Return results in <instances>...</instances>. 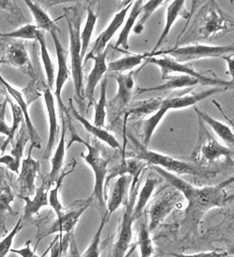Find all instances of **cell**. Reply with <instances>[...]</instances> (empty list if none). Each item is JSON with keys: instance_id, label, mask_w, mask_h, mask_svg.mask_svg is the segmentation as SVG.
<instances>
[{"instance_id": "cell-41", "label": "cell", "mask_w": 234, "mask_h": 257, "mask_svg": "<svg viewBox=\"0 0 234 257\" xmlns=\"http://www.w3.org/2000/svg\"><path fill=\"white\" fill-rule=\"evenodd\" d=\"M8 102H9L10 105H11L12 113H13V125L11 126V128H12L11 136H10V137H8V138H5L4 144H3L2 148L0 149L1 154H4V153H5V151L7 150L8 146H9L10 144L13 143V141L15 140V133L18 131V128H19V126L21 125L22 121H23V119H24L23 112H22L21 109L15 104V101H13V100H10V98H8Z\"/></svg>"}, {"instance_id": "cell-16", "label": "cell", "mask_w": 234, "mask_h": 257, "mask_svg": "<svg viewBox=\"0 0 234 257\" xmlns=\"http://www.w3.org/2000/svg\"><path fill=\"white\" fill-rule=\"evenodd\" d=\"M0 83L3 86L6 87L7 92L13 100H15V104L20 108L23 112V116H24V123L27 127L28 133H29V138H30V147H32L33 149H41L42 148V139L39 136L37 130H36L33 122L31 120L30 114L29 112V102L27 101V99L24 96V93L21 90H18L17 88H15L12 86L7 80L3 78V76L0 74Z\"/></svg>"}, {"instance_id": "cell-18", "label": "cell", "mask_w": 234, "mask_h": 257, "mask_svg": "<svg viewBox=\"0 0 234 257\" xmlns=\"http://www.w3.org/2000/svg\"><path fill=\"white\" fill-rule=\"evenodd\" d=\"M91 205H92V203L87 201L85 205H82L77 209L71 210L69 212H64L60 217L57 218V220L54 221L48 228L45 229L39 235L37 245L45 236H48L53 234H61V235L65 234L66 235V234L71 233L73 231V229L75 228L81 216L89 207H91Z\"/></svg>"}, {"instance_id": "cell-24", "label": "cell", "mask_w": 234, "mask_h": 257, "mask_svg": "<svg viewBox=\"0 0 234 257\" xmlns=\"http://www.w3.org/2000/svg\"><path fill=\"white\" fill-rule=\"evenodd\" d=\"M132 178L129 175H123L119 177L114 183L109 199L107 202V212L108 218H110L115 211H117L122 204L127 201L129 187L131 185Z\"/></svg>"}, {"instance_id": "cell-5", "label": "cell", "mask_w": 234, "mask_h": 257, "mask_svg": "<svg viewBox=\"0 0 234 257\" xmlns=\"http://www.w3.org/2000/svg\"><path fill=\"white\" fill-rule=\"evenodd\" d=\"M130 140L135 145L136 153L134 159L144 162L147 165L157 166L165 171L170 172L171 174L177 175H193V176H204L205 171L203 167L194 165L188 162L178 160L165 155L162 153L150 150L138 142L135 137L129 136Z\"/></svg>"}, {"instance_id": "cell-19", "label": "cell", "mask_w": 234, "mask_h": 257, "mask_svg": "<svg viewBox=\"0 0 234 257\" xmlns=\"http://www.w3.org/2000/svg\"><path fill=\"white\" fill-rule=\"evenodd\" d=\"M109 49L108 47L106 48V50L99 55L92 57L89 58V60H93L94 65H93V70L90 72L88 79H87V85L84 86V95L85 99L88 100V107L93 105L95 103L94 100V93L95 89L98 86L100 81L103 79L104 75L107 73V58L108 55Z\"/></svg>"}, {"instance_id": "cell-2", "label": "cell", "mask_w": 234, "mask_h": 257, "mask_svg": "<svg viewBox=\"0 0 234 257\" xmlns=\"http://www.w3.org/2000/svg\"><path fill=\"white\" fill-rule=\"evenodd\" d=\"M227 88L221 86H214L213 88L207 89L202 92L190 94V95H182L167 99H154V100H146L137 103L130 111L135 114H148L152 111H155V114H152L149 118L144 120L142 123V145L147 147L149 145L151 137L153 136L156 128L159 123L162 121L164 116L171 110L185 109L196 105L198 102L205 100L207 98L213 96L214 94L224 92Z\"/></svg>"}, {"instance_id": "cell-4", "label": "cell", "mask_w": 234, "mask_h": 257, "mask_svg": "<svg viewBox=\"0 0 234 257\" xmlns=\"http://www.w3.org/2000/svg\"><path fill=\"white\" fill-rule=\"evenodd\" d=\"M71 141L66 147L69 149L71 145L75 142L84 145L88 153H81V157L83 158L84 162L92 168L94 174V187H93V194L91 195L89 202H97L100 208L107 212V195H106V180H107V173H108V164L109 161L104 157L103 150L98 142L90 144L86 142L83 138L78 136L74 128H71ZM104 212V213H105Z\"/></svg>"}, {"instance_id": "cell-1", "label": "cell", "mask_w": 234, "mask_h": 257, "mask_svg": "<svg viewBox=\"0 0 234 257\" xmlns=\"http://www.w3.org/2000/svg\"><path fill=\"white\" fill-rule=\"evenodd\" d=\"M152 170L182 193L183 197L187 201V207L185 209V217L181 222V228L188 230V232H193L199 228L200 222L209 210L226 207L233 198L232 195L228 196L226 191L227 187L232 184L233 177L217 185L198 188L179 176L165 171L160 167L152 166Z\"/></svg>"}, {"instance_id": "cell-48", "label": "cell", "mask_w": 234, "mask_h": 257, "mask_svg": "<svg viewBox=\"0 0 234 257\" xmlns=\"http://www.w3.org/2000/svg\"><path fill=\"white\" fill-rule=\"evenodd\" d=\"M222 58L226 61L227 64V74L230 76V80H233L234 75V57L233 56H224Z\"/></svg>"}, {"instance_id": "cell-46", "label": "cell", "mask_w": 234, "mask_h": 257, "mask_svg": "<svg viewBox=\"0 0 234 257\" xmlns=\"http://www.w3.org/2000/svg\"><path fill=\"white\" fill-rule=\"evenodd\" d=\"M30 240H28L26 242V245L21 248V249H11V252L15 253V254H18L21 257H44L45 254L48 252V249L47 251L43 254V256H39L35 253V250H31V247H30Z\"/></svg>"}, {"instance_id": "cell-40", "label": "cell", "mask_w": 234, "mask_h": 257, "mask_svg": "<svg viewBox=\"0 0 234 257\" xmlns=\"http://www.w3.org/2000/svg\"><path fill=\"white\" fill-rule=\"evenodd\" d=\"M149 229L145 223H141L139 231L137 233V237H136V246L139 247L140 250V257H151L154 248H153V243L152 239L149 236Z\"/></svg>"}, {"instance_id": "cell-22", "label": "cell", "mask_w": 234, "mask_h": 257, "mask_svg": "<svg viewBox=\"0 0 234 257\" xmlns=\"http://www.w3.org/2000/svg\"><path fill=\"white\" fill-rule=\"evenodd\" d=\"M51 186L45 181H43L42 185L36 188L35 193L33 195V199H30L28 196L18 195L19 198L25 202L24 207V215L22 217V221H29L36 216L39 215L40 210L43 207L49 206L48 202V191Z\"/></svg>"}, {"instance_id": "cell-9", "label": "cell", "mask_w": 234, "mask_h": 257, "mask_svg": "<svg viewBox=\"0 0 234 257\" xmlns=\"http://www.w3.org/2000/svg\"><path fill=\"white\" fill-rule=\"evenodd\" d=\"M199 121V143L196 150H194L192 158L195 161L202 159L206 163H213L221 159H225L227 162H230L232 164L233 149H229L217 142L209 134L205 124L200 119Z\"/></svg>"}, {"instance_id": "cell-11", "label": "cell", "mask_w": 234, "mask_h": 257, "mask_svg": "<svg viewBox=\"0 0 234 257\" xmlns=\"http://www.w3.org/2000/svg\"><path fill=\"white\" fill-rule=\"evenodd\" d=\"M205 9V11L202 13L200 28L199 29L200 38L210 39L221 32L232 29L233 22L227 18L216 2H208Z\"/></svg>"}, {"instance_id": "cell-12", "label": "cell", "mask_w": 234, "mask_h": 257, "mask_svg": "<svg viewBox=\"0 0 234 257\" xmlns=\"http://www.w3.org/2000/svg\"><path fill=\"white\" fill-rule=\"evenodd\" d=\"M108 77H113L118 83V92L112 100L109 101V112L113 115H118L129 106L134 88H135V80L134 72L128 73H111L107 74Z\"/></svg>"}, {"instance_id": "cell-15", "label": "cell", "mask_w": 234, "mask_h": 257, "mask_svg": "<svg viewBox=\"0 0 234 257\" xmlns=\"http://www.w3.org/2000/svg\"><path fill=\"white\" fill-rule=\"evenodd\" d=\"M133 3H134V1H128V2H126L125 6L122 8L119 13L116 14V15L113 17V19H112V21L110 22V24L108 25L107 29H105L100 34L98 38L96 39L91 52L86 55L85 58L83 60V64L89 61L90 57H95V56L99 55V54L106 50L108 43L111 41V39L116 34V32L123 25V23L126 19L128 12L131 10V8L133 6Z\"/></svg>"}, {"instance_id": "cell-8", "label": "cell", "mask_w": 234, "mask_h": 257, "mask_svg": "<svg viewBox=\"0 0 234 257\" xmlns=\"http://www.w3.org/2000/svg\"><path fill=\"white\" fill-rule=\"evenodd\" d=\"M233 52V44L229 45H206L194 43L175 49L157 52L153 56H168L178 62L187 63L193 60L224 57L226 54ZM152 56V57H153Z\"/></svg>"}, {"instance_id": "cell-31", "label": "cell", "mask_w": 234, "mask_h": 257, "mask_svg": "<svg viewBox=\"0 0 234 257\" xmlns=\"http://www.w3.org/2000/svg\"><path fill=\"white\" fill-rule=\"evenodd\" d=\"M146 165L147 164H145L144 162L135 160L134 158L122 160L121 163L116 165L110 171H108L106 184L116 177L119 178L123 175H129L133 179L138 175H141L142 171L146 167Z\"/></svg>"}, {"instance_id": "cell-36", "label": "cell", "mask_w": 234, "mask_h": 257, "mask_svg": "<svg viewBox=\"0 0 234 257\" xmlns=\"http://www.w3.org/2000/svg\"><path fill=\"white\" fill-rule=\"evenodd\" d=\"M15 194L10 186L0 184V220H5L6 216L16 215L12 204L15 202Z\"/></svg>"}, {"instance_id": "cell-6", "label": "cell", "mask_w": 234, "mask_h": 257, "mask_svg": "<svg viewBox=\"0 0 234 257\" xmlns=\"http://www.w3.org/2000/svg\"><path fill=\"white\" fill-rule=\"evenodd\" d=\"M141 175H138L132 179L131 189L128 193L127 201L125 202V210L121 217V222L118 229V233L115 238L111 251L107 257H126L128 250L132 245L133 239V224L135 220L133 218V208L137 198L138 188L140 186Z\"/></svg>"}, {"instance_id": "cell-43", "label": "cell", "mask_w": 234, "mask_h": 257, "mask_svg": "<svg viewBox=\"0 0 234 257\" xmlns=\"http://www.w3.org/2000/svg\"><path fill=\"white\" fill-rule=\"evenodd\" d=\"M22 229H23V221L21 218L16 222L13 230L2 239H0V257H7L8 253L11 252L15 236L21 231Z\"/></svg>"}, {"instance_id": "cell-10", "label": "cell", "mask_w": 234, "mask_h": 257, "mask_svg": "<svg viewBox=\"0 0 234 257\" xmlns=\"http://www.w3.org/2000/svg\"><path fill=\"white\" fill-rule=\"evenodd\" d=\"M182 198V193L172 187L170 191H165L149 204L147 209L149 218V224L147 227L149 232L157 228L166 220V218L180 204Z\"/></svg>"}, {"instance_id": "cell-28", "label": "cell", "mask_w": 234, "mask_h": 257, "mask_svg": "<svg viewBox=\"0 0 234 257\" xmlns=\"http://www.w3.org/2000/svg\"><path fill=\"white\" fill-rule=\"evenodd\" d=\"M159 183H160V179H157L152 174H149L147 176L146 181L140 190L138 198H137V200H135V206L133 208L132 214H133V218L135 221L138 220L141 217L142 214L144 213L149 198L154 193L156 187L159 185Z\"/></svg>"}, {"instance_id": "cell-23", "label": "cell", "mask_w": 234, "mask_h": 257, "mask_svg": "<svg viewBox=\"0 0 234 257\" xmlns=\"http://www.w3.org/2000/svg\"><path fill=\"white\" fill-rule=\"evenodd\" d=\"M67 110L70 111L71 115L85 128L87 132H89L91 135H93L95 138L107 144L113 150H121V144L119 143L117 138L112 134H110L108 131L104 128H100V127L93 125V123H91L88 119H86L85 117L80 114L73 106L71 100L69 101V108Z\"/></svg>"}, {"instance_id": "cell-29", "label": "cell", "mask_w": 234, "mask_h": 257, "mask_svg": "<svg viewBox=\"0 0 234 257\" xmlns=\"http://www.w3.org/2000/svg\"><path fill=\"white\" fill-rule=\"evenodd\" d=\"M198 85H202L199 79L194 78L188 75H178L176 77L171 76L168 81L161 86L151 87V88H137V94H141L149 91H169V90H177L185 89L188 87H195Z\"/></svg>"}, {"instance_id": "cell-27", "label": "cell", "mask_w": 234, "mask_h": 257, "mask_svg": "<svg viewBox=\"0 0 234 257\" xmlns=\"http://www.w3.org/2000/svg\"><path fill=\"white\" fill-rule=\"evenodd\" d=\"M195 112L198 114L201 121L211 127L220 139L225 143L226 147L229 149H233L234 135L232 128L228 127V125L225 124L224 122L219 121L212 117L211 115L206 114L205 112L199 110L198 107H195Z\"/></svg>"}, {"instance_id": "cell-3", "label": "cell", "mask_w": 234, "mask_h": 257, "mask_svg": "<svg viewBox=\"0 0 234 257\" xmlns=\"http://www.w3.org/2000/svg\"><path fill=\"white\" fill-rule=\"evenodd\" d=\"M81 9L79 5L65 9V17L69 31V53L71 57V75L74 87V99L81 112L86 108L84 95V72L83 58L81 57Z\"/></svg>"}, {"instance_id": "cell-51", "label": "cell", "mask_w": 234, "mask_h": 257, "mask_svg": "<svg viewBox=\"0 0 234 257\" xmlns=\"http://www.w3.org/2000/svg\"><path fill=\"white\" fill-rule=\"evenodd\" d=\"M4 141H5V137L0 136V149L2 148V146H3V144H4Z\"/></svg>"}, {"instance_id": "cell-44", "label": "cell", "mask_w": 234, "mask_h": 257, "mask_svg": "<svg viewBox=\"0 0 234 257\" xmlns=\"http://www.w3.org/2000/svg\"><path fill=\"white\" fill-rule=\"evenodd\" d=\"M8 96L5 97V100L2 102V106L0 108V136L10 137L12 133V128L8 126L6 123V112L8 107Z\"/></svg>"}, {"instance_id": "cell-50", "label": "cell", "mask_w": 234, "mask_h": 257, "mask_svg": "<svg viewBox=\"0 0 234 257\" xmlns=\"http://www.w3.org/2000/svg\"><path fill=\"white\" fill-rule=\"evenodd\" d=\"M0 95H3V96H8L7 89L6 87L3 86L1 83H0Z\"/></svg>"}, {"instance_id": "cell-13", "label": "cell", "mask_w": 234, "mask_h": 257, "mask_svg": "<svg viewBox=\"0 0 234 257\" xmlns=\"http://www.w3.org/2000/svg\"><path fill=\"white\" fill-rule=\"evenodd\" d=\"M51 36L53 38V41L55 43L57 58V77L55 79V84H54L55 86L54 97L57 101V106L60 113V117H61L64 116L65 113H67V108L64 105L61 93H62L64 85L70 80L71 75L69 66L67 63L66 52L64 50L63 45L60 42L59 38L57 36V32H52Z\"/></svg>"}, {"instance_id": "cell-45", "label": "cell", "mask_w": 234, "mask_h": 257, "mask_svg": "<svg viewBox=\"0 0 234 257\" xmlns=\"http://www.w3.org/2000/svg\"><path fill=\"white\" fill-rule=\"evenodd\" d=\"M0 12L6 13L9 15H15L18 18H25L21 13L20 9L16 5L15 1H8V0H0Z\"/></svg>"}, {"instance_id": "cell-17", "label": "cell", "mask_w": 234, "mask_h": 257, "mask_svg": "<svg viewBox=\"0 0 234 257\" xmlns=\"http://www.w3.org/2000/svg\"><path fill=\"white\" fill-rule=\"evenodd\" d=\"M0 61L1 63H6L17 68L34 78V69L26 45L23 42L7 43L4 48V55L2 58H0Z\"/></svg>"}, {"instance_id": "cell-37", "label": "cell", "mask_w": 234, "mask_h": 257, "mask_svg": "<svg viewBox=\"0 0 234 257\" xmlns=\"http://www.w3.org/2000/svg\"><path fill=\"white\" fill-rule=\"evenodd\" d=\"M29 140H30V138H29L27 127H26L25 123H22L18 135L16 136V140H15V143H13V148L10 152V155L15 159L16 164L19 166H21L25 148Z\"/></svg>"}, {"instance_id": "cell-14", "label": "cell", "mask_w": 234, "mask_h": 257, "mask_svg": "<svg viewBox=\"0 0 234 257\" xmlns=\"http://www.w3.org/2000/svg\"><path fill=\"white\" fill-rule=\"evenodd\" d=\"M32 147L29 149L28 157L22 160L20 171L18 174L17 185L19 189L18 195L22 196H33L36 191V179L41 169V164L39 161L32 157Z\"/></svg>"}, {"instance_id": "cell-35", "label": "cell", "mask_w": 234, "mask_h": 257, "mask_svg": "<svg viewBox=\"0 0 234 257\" xmlns=\"http://www.w3.org/2000/svg\"><path fill=\"white\" fill-rule=\"evenodd\" d=\"M98 19V15H96L92 8H88V14H87V20H86L85 27L80 33V41H81V57L85 58L87 55V50L91 44V40L93 37V30L95 29L96 23Z\"/></svg>"}, {"instance_id": "cell-20", "label": "cell", "mask_w": 234, "mask_h": 257, "mask_svg": "<svg viewBox=\"0 0 234 257\" xmlns=\"http://www.w3.org/2000/svg\"><path fill=\"white\" fill-rule=\"evenodd\" d=\"M43 100L46 107L48 121H49V136H48V142L45 149V152L43 155L44 160H48L52 155L55 145L57 143L59 135V127L57 123V111H56V100L54 94L51 91L48 86L44 87L43 89Z\"/></svg>"}, {"instance_id": "cell-21", "label": "cell", "mask_w": 234, "mask_h": 257, "mask_svg": "<svg viewBox=\"0 0 234 257\" xmlns=\"http://www.w3.org/2000/svg\"><path fill=\"white\" fill-rule=\"evenodd\" d=\"M189 16H190V14L185 9V0H174L171 2V4L167 8L166 23H165L163 31L159 37V39L157 40V43L154 45L153 49L149 53V57H152L161 48L162 44L169 36L171 29H172L173 25L175 24V22L177 21L178 18L179 17L188 18Z\"/></svg>"}, {"instance_id": "cell-42", "label": "cell", "mask_w": 234, "mask_h": 257, "mask_svg": "<svg viewBox=\"0 0 234 257\" xmlns=\"http://www.w3.org/2000/svg\"><path fill=\"white\" fill-rule=\"evenodd\" d=\"M68 173H64L63 175H60L57 179V181L55 182V187L50 191L48 193V202H49V206L54 209L55 213L57 215V218L60 217L61 215L65 212L63 206L61 204V202L59 200V190L60 187L62 185L63 179Z\"/></svg>"}, {"instance_id": "cell-47", "label": "cell", "mask_w": 234, "mask_h": 257, "mask_svg": "<svg viewBox=\"0 0 234 257\" xmlns=\"http://www.w3.org/2000/svg\"><path fill=\"white\" fill-rule=\"evenodd\" d=\"M171 255L173 257H226L227 255V252L213 250V251H208V252L204 251V252H199V253H195V254L172 253Z\"/></svg>"}, {"instance_id": "cell-53", "label": "cell", "mask_w": 234, "mask_h": 257, "mask_svg": "<svg viewBox=\"0 0 234 257\" xmlns=\"http://www.w3.org/2000/svg\"><path fill=\"white\" fill-rule=\"evenodd\" d=\"M0 64H1V61H0Z\"/></svg>"}, {"instance_id": "cell-52", "label": "cell", "mask_w": 234, "mask_h": 257, "mask_svg": "<svg viewBox=\"0 0 234 257\" xmlns=\"http://www.w3.org/2000/svg\"><path fill=\"white\" fill-rule=\"evenodd\" d=\"M1 106H2V103H1V102H0V108H1Z\"/></svg>"}, {"instance_id": "cell-39", "label": "cell", "mask_w": 234, "mask_h": 257, "mask_svg": "<svg viewBox=\"0 0 234 257\" xmlns=\"http://www.w3.org/2000/svg\"><path fill=\"white\" fill-rule=\"evenodd\" d=\"M40 30L36 28L35 25H25L19 29L8 33H1L0 38L5 39H15V40H27V41H37Z\"/></svg>"}, {"instance_id": "cell-30", "label": "cell", "mask_w": 234, "mask_h": 257, "mask_svg": "<svg viewBox=\"0 0 234 257\" xmlns=\"http://www.w3.org/2000/svg\"><path fill=\"white\" fill-rule=\"evenodd\" d=\"M25 3L27 4L31 15L34 17L37 29L42 30L43 32H49L50 34L52 32H60V29H58L56 21H54L47 14V12L38 3L30 0H26Z\"/></svg>"}, {"instance_id": "cell-34", "label": "cell", "mask_w": 234, "mask_h": 257, "mask_svg": "<svg viewBox=\"0 0 234 257\" xmlns=\"http://www.w3.org/2000/svg\"><path fill=\"white\" fill-rule=\"evenodd\" d=\"M107 77L104 78L101 89H100V98L97 102H95V113H94V121L93 125L105 128L106 127V118L107 115Z\"/></svg>"}, {"instance_id": "cell-32", "label": "cell", "mask_w": 234, "mask_h": 257, "mask_svg": "<svg viewBox=\"0 0 234 257\" xmlns=\"http://www.w3.org/2000/svg\"><path fill=\"white\" fill-rule=\"evenodd\" d=\"M148 57H149V54H134L121 57L107 64V74L133 72L138 65L141 64L144 59Z\"/></svg>"}, {"instance_id": "cell-49", "label": "cell", "mask_w": 234, "mask_h": 257, "mask_svg": "<svg viewBox=\"0 0 234 257\" xmlns=\"http://www.w3.org/2000/svg\"><path fill=\"white\" fill-rule=\"evenodd\" d=\"M8 234L5 220H0V239H2Z\"/></svg>"}, {"instance_id": "cell-7", "label": "cell", "mask_w": 234, "mask_h": 257, "mask_svg": "<svg viewBox=\"0 0 234 257\" xmlns=\"http://www.w3.org/2000/svg\"><path fill=\"white\" fill-rule=\"evenodd\" d=\"M148 63L155 65L161 71L162 79L167 80L170 78L172 73H177L179 75H188L194 78L199 79L202 85L204 86H221L225 88H233V80L224 81L220 79L210 78L204 76L202 73L193 69L189 63H181L175 59L164 56L160 58L148 57Z\"/></svg>"}, {"instance_id": "cell-38", "label": "cell", "mask_w": 234, "mask_h": 257, "mask_svg": "<svg viewBox=\"0 0 234 257\" xmlns=\"http://www.w3.org/2000/svg\"><path fill=\"white\" fill-rule=\"evenodd\" d=\"M164 3H165V1L163 0H150V1H147L146 3H143L141 13L138 17L139 19L136 22L135 28L133 29L135 34L141 33L146 23L149 20V17L153 15V13L157 9L163 6Z\"/></svg>"}, {"instance_id": "cell-33", "label": "cell", "mask_w": 234, "mask_h": 257, "mask_svg": "<svg viewBox=\"0 0 234 257\" xmlns=\"http://www.w3.org/2000/svg\"><path fill=\"white\" fill-rule=\"evenodd\" d=\"M36 42H38L39 45H40V52H41V57H42V61H43V68H44V72L46 74L48 87L51 89L55 84V79H56L55 65L52 61V58L50 57L49 51L47 49V44H46V41H45V34L42 30H40Z\"/></svg>"}, {"instance_id": "cell-26", "label": "cell", "mask_w": 234, "mask_h": 257, "mask_svg": "<svg viewBox=\"0 0 234 257\" xmlns=\"http://www.w3.org/2000/svg\"><path fill=\"white\" fill-rule=\"evenodd\" d=\"M144 1L137 0L134 1L133 6L130 10V14L128 15L127 18L124 21L123 28L121 29V33L118 37L117 43H116V48L119 49L120 47L122 50L129 51L130 45H129V37L131 34V31L135 28V24L138 20V17L141 13L142 6Z\"/></svg>"}, {"instance_id": "cell-25", "label": "cell", "mask_w": 234, "mask_h": 257, "mask_svg": "<svg viewBox=\"0 0 234 257\" xmlns=\"http://www.w3.org/2000/svg\"><path fill=\"white\" fill-rule=\"evenodd\" d=\"M61 134L58 139L57 149L54 152V155L51 158V171H50L48 178L46 179V182L50 186L55 184L58 177L60 176V173L63 167L65 155H66V121L64 116H61Z\"/></svg>"}]
</instances>
